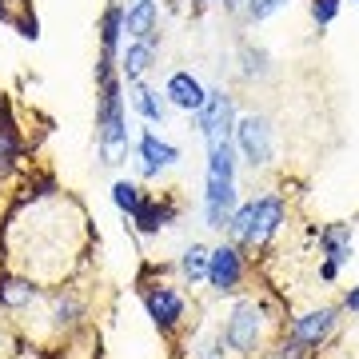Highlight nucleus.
I'll return each instance as SVG.
<instances>
[{"label":"nucleus","mask_w":359,"mask_h":359,"mask_svg":"<svg viewBox=\"0 0 359 359\" xmlns=\"http://www.w3.org/2000/svg\"><path fill=\"white\" fill-rule=\"evenodd\" d=\"M96 84H100V100H96V148H100L104 164H120L128 156V116H124V96H120L124 80L116 72V56H100Z\"/></svg>","instance_id":"f257e3e1"},{"label":"nucleus","mask_w":359,"mask_h":359,"mask_svg":"<svg viewBox=\"0 0 359 359\" xmlns=\"http://www.w3.org/2000/svg\"><path fill=\"white\" fill-rule=\"evenodd\" d=\"M283 216H287V204L280 196H256L248 200L244 208L231 212V224H228V236L236 248H264L280 231Z\"/></svg>","instance_id":"f03ea898"},{"label":"nucleus","mask_w":359,"mask_h":359,"mask_svg":"<svg viewBox=\"0 0 359 359\" xmlns=\"http://www.w3.org/2000/svg\"><path fill=\"white\" fill-rule=\"evenodd\" d=\"M264 332H268V320H264L259 299H240L231 308L228 323H224V344L236 355H256L259 347H264Z\"/></svg>","instance_id":"7ed1b4c3"},{"label":"nucleus","mask_w":359,"mask_h":359,"mask_svg":"<svg viewBox=\"0 0 359 359\" xmlns=\"http://www.w3.org/2000/svg\"><path fill=\"white\" fill-rule=\"evenodd\" d=\"M200 136H204V148L212 144L231 140V128H236V104L224 88H212L204 96V108H200Z\"/></svg>","instance_id":"20e7f679"},{"label":"nucleus","mask_w":359,"mask_h":359,"mask_svg":"<svg viewBox=\"0 0 359 359\" xmlns=\"http://www.w3.org/2000/svg\"><path fill=\"white\" fill-rule=\"evenodd\" d=\"M208 287L216 295H231L240 292V283H244V252L236 244H219L208 252Z\"/></svg>","instance_id":"39448f33"},{"label":"nucleus","mask_w":359,"mask_h":359,"mask_svg":"<svg viewBox=\"0 0 359 359\" xmlns=\"http://www.w3.org/2000/svg\"><path fill=\"white\" fill-rule=\"evenodd\" d=\"M144 311H148V320H152L160 332L172 335L180 323H184L188 304H184V295H180L176 287H168V283H148V287H144Z\"/></svg>","instance_id":"423d86ee"},{"label":"nucleus","mask_w":359,"mask_h":359,"mask_svg":"<svg viewBox=\"0 0 359 359\" xmlns=\"http://www.w3.org/2000/svg\"><path fill=\"white\" fill-rule=\"evenodd\" d=\"M236 144H240V152L244 160L256 168H268L271 164V124L264 116H236Z\"/></svg>","instance_id":"0eeeda50"},{"label":"nucleus","mask_w":359,"mask_h":359,"mask_svg":"<svg viewBox=\"0 0 359 359\" xmlns=\"http://www.w3.org/2000/svg\"><path fill=\"white\" fill-rule=\"evenodd\" d=\"M335 323H339V311L335 308H311V311H304V316H295L287 335L299 339V344H308L311 351H320V347L332 339Z\"/></svg>","instance_id":"6e6552de"},{"label":"nucleus","mask_w":359,"mask_h":359,"mask_svg":"<svg viewBox=\"0 0 359 359\" xmlns=\"http://www.w3.org/2000/svg\"><path fill=\"white\" fill-rule=\"evenodd\" d=\"M176 200H168V196H144L140 208L132 212V224L140 236H160V228H168L172 219H176Z\"/></svg>","instance_id":"1a4fd4ad"},{"label":"nucleus","mask_w":359,"mask_h":359,"mask_svg":"<svg viewBox=\"0 0 359 359\" xmlns=\"http://www.w3.org/2000/svg\"><path fill=\"white\" fill-rule=\"evenodd\" d=\"M204 96H208V88L192 76V72H172L168 84H164V100L172 104V108H180V112H200V108H204Z\"/></svg>","instance_id":"9d476101"},{"label":"nucleus","mask_w":359,"mask_h":359,"mask_svg":"<svg viewBox=\"0 0 359 359\" xmlns=\"http://www.w3.org/2000/svg\"><path fill=\"white\" fill-rule=\"evenodd\" d=\"M156 65V40H128V48L120 52V80L140 84Z\"/></svg>","instance_id":"9b49d317"},{"label":"nucleus","mask_w":359,"mask_h":359,"mask_svg":"<svg viewBox=\"0 0 359 359\" xmlns=\"http://www.w3.org/2000/svg\"><path fill=\"white\" fill-rule=\"evenodd\" d=\"M140 160H144V176H160L164 168L180 164V148L168 144V140H160L152 128H144L140 132Z\"/></svg>","instance_id":"f8f14e48"},{"label":"nucleus","mask_w":359,"mask_h":359,"mask_svg":"<svg viewBox=\"0 0 359 359\" xmlns=\"http://www.w3.org/2000/svg\"><path fill=\"white\" fill-rule=\"evenodd\" d=\"M156 20H160L156 0H132V4H124V32H128V40H156Z\"/></svg>","instance_id":"ddd939ff"},{"label":"nucleus","mask_w":359,"mask_h":359,"mask_svg":"<svg viewBox=\"0 0 359 359\" xmlns=\"http://www.w3.org/2000/svg\"><path fill=\"white\" fill-rule=\"evenodd\" d=\"M320 248H323V259L344 268L351 264V224H327L320 231Z\"/></svg>","instance_id":"4468645a"},{"label":"nucleus","mask_w":359,"mask_h":359,"mask_svg":"<svg viewBox=\"0 0 359 359\" xmlns=\"http://www.w3.org/2000/svg\"><path fill=\"white\" fill-rule=\"evenodd\" d=\"M0 20L13 25L25 40L40 36V25H36V16H32V0H0Z\"/></svg>","instance_id":"2eb2a0df"},{"label":"nucleus","mask_w":359,"mask_h":359,"mask_svg":"<svg viewBox=\"0 0 359 359\" xmlns=\"http://www.w3.org/2000/svg\"><path fill=\"white\" fill-rule=\"evenodd\" d=\"M120 36H124V4H108L100 16V56L120 60Z\"/></svg>","instance_id":"dca6fc26"},{"label":"nucleus","mask_w":359,"mask_h":359,"mask_svg":"<svg viewBox=\"0 0 359 359\" xmlns=\"http://www.w3.org/2000/svg\"><path fill=\"white\" fill-rule=\"evenodd\" d=\"M132 88V108L148 120V124H164V116H168V108H164V100H160V92H152V88H144V80L140 84H128Z\"/></svg>","instance_id":"f3484780"},{"label":"nucleus","mask_w":359,"mask_h":359,"mask_svg":"<svg viewBox=\"0 0 359 359\" xmlns=\"http://www.w3.org/2000/svg\"><path fill=\"white\" fill-rule=\"evenodd\" d=\"M208 252L212 248H204V244H188L184 248V256H180V280L184 283H200L208 276Z\"/></svg>","instance_id":"a211bd4d"},{"label":"nucleus","mask_w":359,"mask_h":359,"mask_svg":"<svg viewBox=\"0 0 359 359\" xmlns=\"http://www.w3.org/2000/svg\"><path fill=\"white\" fill-rule=\"evenodd\" d=\"M16 168H20V136L16 128H0V184L13 180Z\"/></svg>","instance_id":"6ab92c4d"},{"label":"nucleus","mask_w":359,"mask_h":359,"mask_svg":"<svg viewBox=\"0 0 359 359\" xmlns=\"http://www.w3.org/2000/svg\"><path fill=\"white\" fill-rule=\"evenodd\" d=\"M140 200H144V188L136 184V180H116L112 184V204L124 212V216H132L136 208H140Z\"/></svg>","instance_id":"aec40b11"},{"label":"nucleus","mask_w":359,"mask_h":359,"mask_svg":"<svg viewBox=\"0 0 359 359\" xmlns=\"http://www.w3.org/2000/svg\"><path fill=\"white\" fill-rule=\"evenodd\" d=\"M276 359H320V351H311L308 344H299V339H283L280 347H276Z\"/></svg>","instance_id":"412c9836"},{"label":"nucleus","mask_w":359,"mask_h":359,"mask_svg":"<svg viewBox=\"0 0 359 359\" xmlns=\"http://www.w3.org/2000/svg\"><path fill=\"white\" fill-rule=\"evenodd\" d=\"M228 351L231 347L224 344V332H219V335H212V339H204V344L196 347V359H228Z\"/></svg>","instance_id":"4be33fe9"},{"label":"nucleus","mask_w":359,"mask_h":359,"mask_svg":"<svg viewBox=\"0 0 359 359\" xmlns=\"http://www.w3.org/2000/svg\"><path fill=\"white\" fill-rule=\"evenodd\" d=\"M335 16H339V0H311V20L316 25H332Z\"/></svg>","instance_id":"5701e85b"},{"label":"nucleus","mask_w":359,"mask_h":359,"mask_svg":"<svg viewBox=\"0 0 359 359\" xmlns=\"http://www.w3.org/2000/svg\"><path fill=\"white\" fill-rule=\"evenodd\" d=\"M287 0H244V8H248V16L252 20H264V16H271L276 8H283Z\"/></svg>","instance_id":"b1692460"},{"label":"nucleus","mask_w":359,"mask_h":359,"mask_svg":"<svg viewBox=\"0 0 359 359\" xmlns=\"http://www.w3.org/2000/svg\"><path fill=\"white\" fill-rule=\"evenodd\" d=\"M344 308L347 311H359V287H351V292L344 295Z\"/></svg>","instance_id":"393cba45"},{"label":"nucleus","mask_w":359,"mask_h":359,"mask_svg":"<svg viewBox=\"0 0 359 359\" xmlns=\"http://www.w3.org/2000/svg\"><path fill=\"white\" fill-rule=\"evenodd\" d=\"M196 4H208V0H196Z\"/></svg>","instance_id":"a878e982"},{"label":"nucleus","mask_w":359,"mask_h":359,"mask_svg":"<svg viewBox=\"0 0 359 359\" xmlns=\"http://www.w3.org/2000/svg\"><path fill=\"white\" fill-rule=\"evenodd\" d=\"M355 4H359V0H355Z\"/></svg>","instance_id":"bb28decb"}]
</instances>
